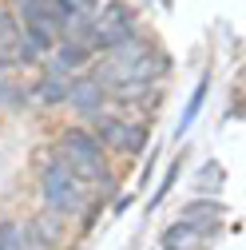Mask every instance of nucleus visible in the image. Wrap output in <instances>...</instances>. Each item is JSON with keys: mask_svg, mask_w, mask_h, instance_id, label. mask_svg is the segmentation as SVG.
<instances>
[{"mask_svg": "<svg viewBox=\"0 0 246 250\" xmlns=\"http://www.w3.org/2000/svg\"><path fill=\"white\" fill-rule=\"evenodd\" d=\"M127 40H135V20H131L127 4L111 0V4H103L100 16H91V44H96V48L115 52L119 44H127Z\"/></svg>", "mask_w": 246, "mask_h": 250, "instance_id": "obj_3", "label": "nucleus"}, {"mask_svg": "<svg viewBox=\"0 0 246 250\" xmlns=\"http://www.w3.org/2000/svg\"><path fill=\"white\" fill-rule=\"evenodd\" d=\"M24 40L32 44V52H52L60 44V16H36L24 24Z\"/></svg>", "mask_w": 246, "mask_h": 250, "instance_id": "obj_4", "label": "nucleus"}, {"mask_svg": "<svg viewBox=\"0 0 246 250\" xmlns=\"http://www.w3.org/2000/svg\"><path fill=\"white\" fill-rule=\"evenodd\" d=\"M68 32V44H80L87 48L91 44V16H68V24H60Z\"/></svg>", "mask_w": 246, "mask_h": 250, "instance_id": "obj_11", "label": "nucleus"}, {"mask_svg": "<svg viewBox=\"0 0 246 250\" xmlns=\"http://www.w3.org/2000/svg\"><path fill=\"white\" fill-rule=\"evenodd\" d=\"M163 246H167V250H203V230L179 223V227H171V230L163 234Z\"/></svg>", "mask_w": 246, "mask_h": 250, "instance_id": "obj_6", "label": "nucleus"}, {"mask_svg": "<svg viewBox=\"0 0 246 250\" xmlns=\"http://www.w3.org/2000/svg\"><path fill=\"white\" fill-rule=\"evenodd\" d=\"M16 4V12L24 16V20H36V16H56V8L48 4V0H12Z\"/></svg>", "mask_w": 246, "mask_h": 250, "instance_id": "obj_14", "label": "nucleus"}, {"mask_svg": "<svg viewBox=\"0 0 246 250\" xmlns=\"http://www.w3.org/2000/svg\"><path fill=\"white\" fill-rule=\"evenodd\" d=\"M40 191H44V203H48L52 210L72 214V210H80V203L87 199V183L76 179L60 159H52V163L44 167V183H40Z\"/></svg>", "mask_w": 246, "mask_h": 250, "instance_id": "obj_2", "label": "nucleus"}, {"mask_svg": "<svg viewBox=\"0 0 246 250\" xmlns=\"http://www.w3.org/2000/svg\"><path fill=\"white\" fill-rule=\"evenodd\" d=\"M68 104L76 111H87V115H96L103 107V87L100 83H91V80H80V83H68Z\"/></svg>", "mask_w": 246, "mask_h": 250, "instance_id": "obj_5", "label": "nucleus"}, {"mask_svg": "<svg viewBox=\"0 0 246 250\" xmlns=\"http://www.w3.org/2000/svg\"><path fill=\"white\" fill-rule=\"evenodd\" d=\"M0 250H28V242H24V227H16V223H0Z\"/></svg>", "mask_w": 246, "mask_h": 250, "instance_id": "obj_13", "label": "nucleus"}, {"mask_svg": "<svg viewBox=\"0 0 246 250\" xmlns=\"http://www.w3.org/2000/svg\"><path fill=\"white\" fill-rule=\"evenodd\" d=\"M219 214H223L219 203H191L187 210H183V223L203 230V227H219Z\"/></svg>", "mask_w": 246, "mask_h": 250, "instance_id": "obj_7", "label": "nucleus"}, {"mask_svg": "<svg viewBox=\"0 0 246 250\" xmlns=\"http://www.w3.org/2000/svg\"><path fill=\"white\" fill-rule=\"evenodd\" d=\"M52 52H56V76H60V72H72V68H83L87 60H91V56H87V48L68 44V40H64V44H56Z\"/></svg>", "mask_w": 246, "mask_h": 250, "instance_id": "obj_9", "label": "nucleus"}, {"mask_svg": "<svg viewBox=\"0 0 246 250\" xmlns=\"http://www.w3.org/2000/svg\"><path fill=\"white\" fill-rule=\"evenodd\" d=\"M203 96H206V80L199 83V91L191 96V104H187V115H183V123H179V131H187L191 127V119H195V111H199V104H203Z\"/></svg>", "mask_w": 246, "mask_h": 250, "instance_id": "obj_16", "label": "nucleus"}, {"mask_svg": "<svg viewBox=\"0 0 246 250\" xmlns=\"http://www.w3.org/2000/svg\"><path fill=\"white\" fill-rule=\"evenodd\" d=\"M143 147H147V127H143V123H123V135H119V151L135 155V151H143Z\"/></svg>", "mask_w": 246, "mask_h": 250, "instance_id": "obj_12", "label": "nucleus"}, {"mask_svg": "<svg viewBox=\"0 0 246 250\" xmlns=\"http://www.w3.org/2000/svg\"><path fill=\"white\" fill-rule=\"evenodd\" d=\"M24 242L36 246V250H52L56 246V223H48V218H32V223L24 227Z\"/></svg>", "mask_w": 246, "mask_h": 250, "instance_id": "obj_8", "label": "nucleus"}, {"mask_svg": "<svg viewBox=\"0 0 246 250\" xmlns=\"http://www.w3.org/2000/svg\"><path fill=\"white\" fill-rule=\"evenodd\" d=\"M119 135H123V119H100V147L103 143L119 147Z\"/></svg>", "mask_w": 246, "mask_h": 250, "instance_id": "obj_15", "label": "nucleus"}, {"mask_svg": "<svg viewBox=\"0 0 246 250\" xmlns=\"http://www.w3.org/2000/svg\"><path fill=\"white\" fill-rule=\"evenodd\" d=\"M36 96H40L44 104H64V100H68V80H64V76H44L40 87H36Z\"/></svg>", "mask_w": 246, "mask_h": 250, "instance_id": "obj_10", "label": "nucleus"}, {"mask_svg": "<svg viewBox=\"0 0 246 250\" xmlns=\"http://www.w3.org/2000/svg\"><path fill=\"white\" fill-rule=\"evenodd\" d=\"M56 159L64 163L76 179H83V183H87V179H107V155H103L100 139H96V135H87V131H80V127L64 131Z\"/></svg>", "mask_w": 246, "mask_h": 250, "instance_id": "obj_1", "label": "nucleus"}]
</instances>
